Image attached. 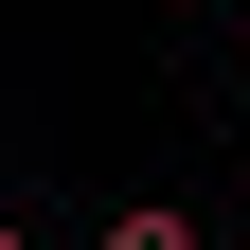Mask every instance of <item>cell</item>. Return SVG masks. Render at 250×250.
Wrapping results in <instances>:
<instances>
[{"label": "cell", "mask_w": 250, "mask_h": 250, "mask_svg": "<svg viewBox=\"0 0 250 250\" xmlns=\"http://www.w3.org/2000/svg\"><path fill=\"white\" fill-rule=\"evenodd\" d=\"M0 250H36V232H18V214H0Z\"/></svg>", "instance_id": "cell-2"}, {"label": "cell", "mask_w": 250, "mask_h": 250, "mask_svg": "<svg viewBox=\"0 0 250 250\" xmlns=\"http://www.w3.org/2000/svg\"><path fill=\"white\" fill-rule=\"evenodd\" d=\"M232 54H250V18H232Z\"/></svg>", "instance_id": "cell-3"}, {"label": "cell", "mask_w": 250, "mask_h": 250, "mask_svg": "<svg viewBox=\"0 0 250 250\" xmlns=\"http://www.w3.org/2000/svg\"><path fill=\"white\" fill-rule=\"evenodd\" d=\"M107 250H197V214H161V197H125V214H107Z\"/></svg>", "instance_id": "cell-1"}]
</instances>
